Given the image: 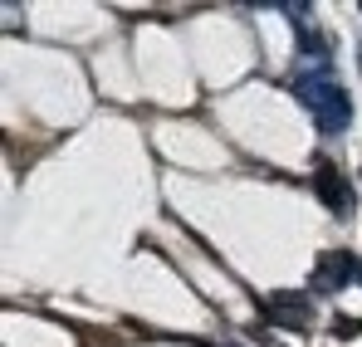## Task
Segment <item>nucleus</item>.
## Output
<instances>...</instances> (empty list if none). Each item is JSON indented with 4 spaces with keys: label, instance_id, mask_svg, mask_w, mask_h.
<instances>
[{
    "label": "nucleus",
    "instance_id": "obj_1",
    "mask_svg": "<svg viewBox=\"0 0 362 347\" xmlns=\"http://www.w3.org/2000/svg\"><path fill=\"white\" fill-rule=\"evenodd\" d=\"M294 93L308 113L318 117L323 132H343L353 122V103H348V88L328 73V69H299L294 73Z\"/></svg>",
    "mask_w": 362,
    "mask_h": 347
},
{
    "label": "nucleus",
    "instance_id": "obj_2",
    "mask_svg": "<svg viewBox=\"0 0 362 347\" xmlns=\"http://www.w3.org/2000/svg\"><path fill=\"white\" fill-rule=\"evenodd\" d=\"M264 318L274 328H294V333H308L313 328V298L294 289H274L264 293Z\"/></svg>",
    "mask_w": 362,
    "mask_h": 347
},
{
    "label": "nucleus",
    "instance_id": "obj_3",
    "mask_svg": "<svg viewBox=\"0 0 362 347\" xmlns=\"http://www.w3.org/2000/svg\"><path fill=\"white\" fill-rule=\"evenodd\" d=\"M358 254L353 249H323L318 264H313V284L323 293H343L348 284H358Z\"/></svg>",
    "mask_w": 362,
    "mask_h": 347
},
{
    "label": "nucleus",
    "instance_id": "obj_4",
    "mask_svg": "<svg viewBox=\"0 0 362 347\" xmlns=\"http://www.w3.org/2000/svg\"><path fill=\"white\" fill-rule=\"evenodd\" d=\"M313 191H318V201H323L338 220H348V216H353V186L343 181L338 162H318V172H313Z\"/></svg>",
    "mask_w": 362,
    "mask_h": 347
},
{
    "label": "nucleus",
    "instance_id": "obj_5",
    "mask_svg": "<svg viewBox=\"0 0 362 347\" xmlns=\"http://www.w3.org/2000/svg\"><path fill=\"white\" fill-rule=\"evenodd\" d=\"M362 333V318L358 313H338V323H333V338H343V343H353Z\"/></svg>",
    "mask_w": 362,
    "mask_h": 347
},
{
    "label": "nucleus",
    "instance_id": "obj_6",
    "mask_svg": "<svg viewBox=\"0 0 362 347\" xmlns=\"http://www.w3.org/2000/svg\"><path fill=\"white\" fill-rule=\"evenodd\" d=\"M358 284H362V264H358Z\"/></svg>",
    "mask_w": 362,
    "mask_h": 347
}]
</instances>
